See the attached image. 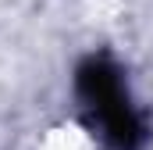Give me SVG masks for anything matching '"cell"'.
<instances>
[{"instance_id": "cell-1", "label": "cell", "mask_w": 153, "mask_h": 150, "mask_svg": "<svg viewBox=\"0 0 153 150\" xmlns=\"http://www.w3.org/2000/svg\"><path fill=\"white\" fill-rule=\"evenodd\" d=\"M75 93L96 132L114 150H139L146 143V118L135 107L128 82L111 57H85L75 72Z\"/></svg>"}]
</instances>
